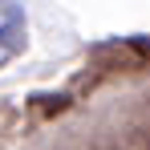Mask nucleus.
<instances>
[{"mask_svg":"<svg viewBox=\"0 0 150 150\" xmlns=\"http://www.w3.org/2000/svg\"><path fill=\"white\" fill-rule=\"evenodd\" d=\"M25 49V16L12 0H0V65Z\"/></svg>","mask_w":150,"mask_h":150,"instance_id":"1","label":"nucleus"}]
</instances>
